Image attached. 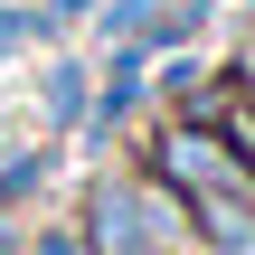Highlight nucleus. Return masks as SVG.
I'll list each match as a JSON object with an SVG mask.
<instances>
[{"mask_svg":"<svg viewBox=\"0 0 255 255\" xmlns=\"http://www.w3.org/2000/svg\"><path fill=\"white\" fill-rule=\"evenodd\" d=\"M180 180H199V189H237V170H227V151L208 142V132H170V151H161Z\"/></svg>","mask_w":255,"mask_h":255,"instance_id":"nucleus-1","label":"nucleus"}]
</instances>
